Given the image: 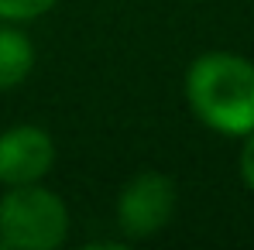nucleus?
Instances as JSON below:
<instances>
[{"mask_svg": "<svg viewBox=\"0 0 254 250\" xmlns=\"http://www.w3.org/2000/svg\"><path fill=\"white\" fill-rule=\"evenodd\" d=\"M59 0H0V21H10V24H28V21H38L48 10H55Z\"/></svg>", "mask_w": 254, "mask_h": 250, "instance_id": "6", "label": "nucleus"}, {"mask_svg": "<svg viewBox=\"0 0 254 250\" xmlns=\"http://www.w3.org/2000/svg\"><path fill=\"white\" fill-rule=\"evenodd\" d=\"M59 161L52 130L38 124H14L0 130V189L45 182Z\"/></svg>", "mask_w": 254, "mask_h": 250, "instance_id": "4", "label": "nucleus"}, {"mask_svg": "<svg viewBox=\"0 0 254 250\" xmlns=\"http://www.w3.org/2000/svg\"><path fill=\"white\" fill-rule=\"evenodd\" d=\"M175 182L158 168H141L127 178L114 202V223L124 240H151L175 216Z\"/></svg>", "mask_w": 254, "mask_h": 250, "instance_id": "3", "label": "nucleus"}, {"mask_svg": "<svg viewBox=\"0 0 254 250\" xmlns=\"http://www.w3.org/2000/svg\"><path fill=\"white\" fill-rule=\"evenodd\" d=\"M192 117L223 137H244L254 130V62L213 48L189 62L182 79Z\"/></svg>", "mask_w": 254, "mask_h": 250, "instance_id": "1", "label": "nucleus"}, {"mask_svg": "<svg viewBox=\"0 0 254 250\" xmlns=\"http://www.w3.org/2000/svg\"><path fill=\"white\" fill-rule=\"evenodd\" d=\"M237 175L241 182L254 192V130L241 137V151H237Z\"/></svg>", "mask_w": 254, "mask_h": 250, "instance_id": "7", "label": "nucleus"}, {"mask_svg": "<svg viewBox=\"0 0 254 250\" xmlns=\"http://www.w3.org/2000/svg\"><path fill=\"white\" fill-rule=\"evenodd\" d=\"M35 72V42L21 24L0 21V93H10Z\"/></svg>", "mask_w": 254, "mask_h": 250, "instance_id": "5", "label": "nucleus"}, {"mask_svg": "<svg viewBox=\"0 0 254 250\" xmlns=\"http://www.w3.org/2000/svg\"><path fill=\"white\" fill-rule=\"evenodd\" d=\"M69 237V206L42 182L0 189V247L55 250Z\"/></svg>", "mask_w": 254, "mask_h": 250, "instance_id": "2", "label": "nucleus"}]
</instances>
